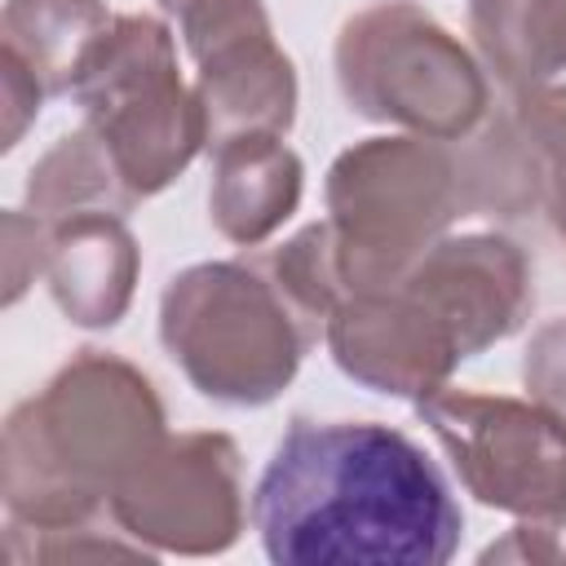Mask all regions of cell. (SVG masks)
Masks as SVG:
<instances>
[{"label":"cell","instance_id":"cell-2","mask_svg":"<svg viewBox=\"0 0 566 566\" xmlns=\"http://www.w3.org/2000/svg\"><path fill=\"white\" fill-rule=\"evenodd\" d=\"M164 424V398L137 363L75 349L4 416V522L22 531L97 522L119 482L168 438Z\"/></svg>","mask_w":566,"mask_h":566},{"label":"cell","instance_id":"cell-14","mask_svg":"<svg viewBox=\"0 0 566 566\" xmlns=\"http://www.w3.org/2000/svg\"><path fill=\"white\" fill-rule=\"evenodd\" d=\"M212 181H208V221L234 248H261L305 195V164L301 155L274 133L230 137L208 150Z\"/></svg>","mask_w":566,"mask_h":566},{"label":"cell","instance_id":"cell-5","mask_svg":"<svg viewBox=\"0 0 566 566\" xmlns=\"http://www.w3.org/2000/svg\"><path fill=\"white\" fill-rule=\"evenodd\" d=\"M332 66L354 115L433 142H464L495 106L482 57L416 0L354 9L336 31Z\"/></svg>","mask_w":566,"mask_h":566},{"label":"cell","instance_id":"cell-10","mask_svg":"<svg viewBox=\"0 0 566 566\" xmlns=\"http://www.w3.org/2000/svg\"><path fill=\"white\" fill-rule=\"evenodd\" d=\"M195 62V93L203 106L208 150L248 137L274 133L287 137L296 124V66L274 40L265 0H159Z\"/></svg>","mask_w":566,"mask_h":566},{"label":"cell","instance_id":"cell-18","mask_svg":"<svg viewBox=\"0 0 566 566\" xmlns=\"http://www.w3.org/2000/svg\"><path fill=\"white\" fill-rule=\"evenodd\" d=\"M4 557L13 566H35V562H88V557H155L150 548H142L133 535L119 531V522L111 517V526L97 522H80V526H57V531H22L4 522Z\"/></svg>","mask_w":566,"mask_h":566},{"label":"cell","instance_id":"cell-19","mask_svg":"<svg viewBox=\"0 0 566 566\" xmlns=\"http://www.w3.org/2000/svg\"><path fill=\"white\" fill-rule=\"evenodd\" d=\"M522 389L566 424V314L531 332L522 349Z\"/></svg>","mask_w":566,"mask_h":566},{"label":"cell","instance_id":"cell-15","mask_svg":"<svg viewBox=\"0 0 566 566\" xmlns=\"http://www.w3.org/2000/svg\"><path fill=\"white\" fill-rule=\"evenodd\" d=\"M469 35L500 93L566 75V0H469Z\"/></svg>","mask_w":566,"mask_h":566},{"label":"cell","instance_id":"cell-21","mask_svg":"<svg viewBox=\"0 0 566 566\" xmlns=\"http://www.w3.org/2000/svg\"><path fill=\"white\" fill-rule=\"evenodd\" d=\"M478 562H566V513L544 522H513L478 553Z\"/></svg>","mask_w":566,"mask_h":566},{"label":"cell","instance_id":"cell-11","mask_svg":"<svg viewBox=\"0 0 566 566\" xmlns=\"http://www.w3.org/2000/svg\"><path fill=\"white\" fill-rule=\"evenodd\" d=\"M429 314L451 332L464 363L509 340L535 310L539 279L531 252L509 230L442 234L416 265L398 274Z\"/></svg>","mask_w":566,"mask_h":566},{"label":"cell","instance_id":"cell-22","mask_svg":"<svg viewBox=\"0 0 566 566\" xmlns=\"http://www.w3.org/2000/svg\"><path fill=\"white\" fill-rule=\"evenodd\" d=\"M0 80H4V150H13L22 142V133L35 124L40 102L49 93L40 88V80L9 49H0Z\"/></svg>","mask_w":566,"mask_h":566},{"label":"cell","instance_id":"cell-16","mask_svg":"<svg viewBox=\"0 0 566 566\" xmlns=\"http://www.w3.org/2000/svg\"><path fill=\"white\" fill-rule=\"evenodd\" d=\"M111 22L106 0H4L0 49H9L49 97H66Z\"/></svg>","mask_w":566,"mask_h":566},{"label":"cell","instance_id":"cell-20","mask_svg":"<svg viewBox=\"0 0 566 566\" xmlns=\"http://www.w3.org/2000/svg\"><path fill=\"white\" fill-rule=\"evenodd\" d=\"M44 248H49V226L35 212H4V305H18L22 292L44 274Z\"/></svg>","mask_w":566,"mask_h":566},{"label":"cell","instance_id":"cell-12","mask_svg":"<svg viewBox=\"0 0 566 566\" xmlns=\"http://www.w3.org/2000/svg\"><path fill=\"white\" fill-rule=\"evenodd\" d=\"M323 340L332 349V363L354 385L411 402L438 394L464 363L451 332L398 279L367 292H349L332 310Z\"/></svg>","mask_w":566,"mask_h":566},{"label":"cell","instance_id":"cell-3","mask_svg":"<svg viewBox=\"0 0 566 566\" xmlns=\"http://www.w3.org/2000/svg\"><path fill=\"white\" fill-rule=\"evenodd\" d=\"M323 327L287 296L265 252L177 270L159 296V345L195 394L265 407L301 371Z\"/></svg>","mask_w":566,"mask_h":566},{"label":"cell","instance_id":"cell-1","mask_svg":"<svg viewBox=\"0 0 566 566\" xmlns=\"http://www.w3.org/2000/svg\"><path fill=\"white\" fill-rule=\"evenodd\" d=\"M252 526L279 566H442L464 513L402 429L296 416L252 486Z\"/></svg>","mask_w":566,"mask_h":566},{"label":"cell","instance_id":"cell-17","mask_svg":"<svg viewBox=\"0 0 566 566\" xmlns=\"http://www.w3.org/2000/svg\"><path fill=\"white\" fill-rule=\"evenodd\" d=\"M137 203L142 199L128 190L111 150L88 124L57 137L27 172V212H35L44 226H57L84 212L128 217Z\"/></svg>","mask_w":566,"mask_h":566},{"label":"cell","instance_id":"cell-4","mask_svg":"<svg viewBox=\"0 0 566 566\" xmlns=\"http://www.w3.org/2000/svg\"><path fill=\"white\" fill-rule=\"evenodd\" d=\"M323 199L345 296L394 283L469 217L455 142L416 133L345 146L327 168Z\"/></svg>","mask_w":566,"mask_h":566},{"label":"cell","instance_id":"cell-7","mask_svg":"<svg viewBox=\"0 0 566 566\" xmlns=\"http://www.w3.org/2000/svg\"><path fill=\"white\" fill-rule=\"evenodd\" d=\"M469 217L509 230L539 283L566 287V75L504 93L491 115L455 142Z\"/></svg>","mask_w":566,"mask_h":566},{"label":"cell","instance_id":"cell-9","mask_svg":"<svg viewBox=\"0 0 566 566\" xmlns=\"http://www.w3.org/2000/svg\"><path fill=\"white\" fill-rule=\"evenodd\" d=\"M248 513L239 442L221 429H186L119 482L106 517L155 557H217L239 544Z\"/></svg>","mask_w":566,"mask_h":566},{"label":"cell","instance_id":"cell-6","mask_svg":"<svg viewBox=\"0 0 566 566\" xmlns=\"http://www.w3.org/2000/svg\"><path fill=\"white\" fill-rule=\"evenodd\" d=\"M71 97L137 199L168 190L208 150L199 93L181 80L172 27L155 13H115Z\"/></svg>","mask_w":566,"mask_h":566},{"label":"cell","instance_id":"cell-13","mask_svg":"<svg viewBox=\"0 0 566 566\" xmlns=\"http://www.w3.org/2000/svg\"><path fill=\"white\" fill-rule=\"evenodd\" d=\"M142 248L128 230V217L115 212H84L71 221L49 226L44 248V283L57 301L62 318L88 332L115 327L137 292Z\"/></svg>","mask_w":566,"mask_h":566},{"label":"cell","instance_id":"cell-8","mask_svg":"<svg viewBox=\"0 0 566 566\" xmlns=\"http://www.w3.org/2000/svg\"><path fill=\"white\" fill-rule=\"evenodd\" d=\"M416 420L482 509L517 522L566 513V424L535 398L442 385L416 402Z\"/></svg>","mask_w":566,"mask_h":566}]
</instances>
